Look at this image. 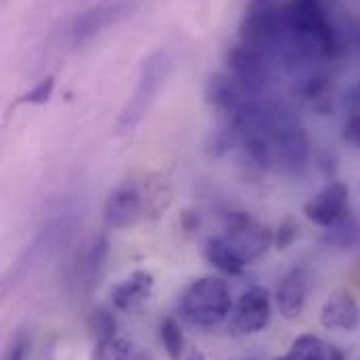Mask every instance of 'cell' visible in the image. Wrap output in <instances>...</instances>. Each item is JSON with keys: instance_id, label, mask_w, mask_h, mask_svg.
Segmentation results:
<instances>
[{"instance_id": "1", "label": "cell", "mask_w": 360, "mask_h": 360, "mask_svg": "<svg viewBox=\"0 0 360 360\" xmlns=\"http://www.w3.org/2000/svg\"><path fill=\"white\" fill-rule=\"evenodd\" d=\"M172 193L166 179L145 176L143 180H124L105 201V222L111 229H128L145 218L160 216L170 205Z\"/></svg>"}, {"instance_id": "2", "label": "cell", "mask_w": 360, "mask_h": 360, "mask_svg": "<svg viewBox=\"0 0 360 360\" xmlns=\"http://www.w3.org/2000/svg\"><path fill=\"white\" fill-rule=\"evenodd\" d=\"M72 231H74V222L70 216L51 218L38 229L34 239L17 256V260L0 274V306L27 276H32L57 254V250L70 239Z\"/></svg>"}, {"instance_id": "3", "label": "cell", "mask_w": 360, "mask_h": 360, "mask_svg": "<svg viewBox=\"0 0 360 360\" xmlns=\"http://www.w3.org/2000/svg\"><path fill=\"white\" fill-rule=\"evenodd\" d=\"M233 297L224 278L201 276L195 278L180 295V316L199 329H214L231 316Z\"/></svg>"}, {"instance_id": "4", "label": "cell", "mask_w": 360, "mask_h": 360, "mask_svg": "<svg viewBox=\"0 0 360 360\" xmlns=\"http://www.w3.org/2000/svg\"><path fill=\"white\" fill-rule=\"evenodd\" d=\"M172 72V55L166 49H160L155 53H151L139 74V82L136 89L132 92V96L128 98L126 107L122 109L120 117H117V132H130L134 130L143 117L149 113V109L153 107L160 90L164 89L168 76Z\"/></svg>"}, {"instance_id": "5", "label": "cell", "mask_w": 360, "mask_h": 360, "mask_svg": "<svg viewBox=\"0 0 360 360\" xmlns=\"http://www.w3.org/2000/svg\"><path fill=\"white\" fill-rule=\"evenodd\" d=\"M283 2L250 0L239 25V42L274 55L283 38Z\"/></svg>"}, {"instance_id": "6", "label": "cell", "mask_w": 360, "mask_h": 360, "mask_svg": "<svg viewBox=\"0 0 360 360\" xmlns=\"http://www.w3.org/2000/svg\"><path fill=\"white\" fill-rule=\"evenodd\" d=\"M136 8V0H98L78 13L70 25V40L74 46L86 44L109 27L128 19Z\"/></svg>"}, {"instance_id": "7", "label": "cell", "mask_w": 360, "mask_h": 360, "mask_svg": "<svg viewBox=\"0 0 360 360\" xmlns=\"http://www.w3.org/2000/svg\"><path fill=\"white\" fill-rule=\"evenodd\" d=\"M235 254L245 262V266L269 252L272 243V231L266 224L254 220L248 212H229L224 218V235Z\"/></svg>"}, {"instance_id": "8", "label": "cell", "mask_w": 360, "mask_h": 360, "mask_svg": "<svg viewBox=\"0 0 360 360\" xmlns=\"http://www.w3.org/2000/svg\"><path fill=\"white\" fill-rule=\"evenodd\" d=\"M272 314V300L269 289L250 287L231 310L229 329L235 335H256L266 329Z\"/></svg>"}, {"instance_id": "9", "label": "cell", "mask_w": 360, "mask_h": 360, "mask_svg": "<svg viewBox=\"0 0 360 360\" xmlns=\"http://www.w3.org/2000/svg\"><path fill=\"white\" fill-rule=\"evenodd\" d=\"M350 188L342 180L329 182L321 193H316L310 201L304 203V216L323 229H331L346 214H350Z\"/></svg>"}, {"instance_id": "10", "label": "cell", "mask_w": 360, "mask_h": 360, "mask_svg": "<svg viewBox=\"0 0 360 360\" xmlns=\"http://www.w3.org/2000/svg\"><path fill=\"white\" fill-rule=\"evenodd\" d=\"M321 325L329 331H356L360 327L359 302L348 289H335L321 308Z\"/></svg>"}, {"instance_id": "11", "label": "cell", "mask_w": 360, "mask_h": 360, "mask_svg": "<svg viewBox=\"0 0 360 360\" xmlns=\"http://www.w3.org/2000/svg\"><path fill=\"white\" fill-rule=\"evenodd\" d=\"M308 291H310V276L306 269H293L289 270L274 293L276 300V308L281 312L283 319L293 321L304 312V306L308 302Z\"/></svg>"}, {"instance_id": "12", "label": "cell", "mask_w": 360, "mask_h": 360, "mask_svg": "<svg viewBox=\"0 0 360 360\" xmlns=\"http://www.w3.org/2000/svg\"><path fill=\"white\" fill-rule=\"evenodd\" d=\"M153 289H155V276L149 270H134L113 287L111 300L115 310L136 312L145 302H149Z\"/></svg>"}, {"instance_id": "13", "label": "cell", "mask_w": 360, "mask_h": 360, "mask_svg": "<svg viewBox=\"0 0 360 360\" xmlns=\"http://www.w3.org/2000/svg\"><path fill=\"white\" fill-rule=\"evenodd\" d=\"M107 254H109V241L105 237H98V239H92L86 245V250L78 256L74 264V283L80 289H89L96 283Z\"/></svg>"}, {"instance_id": "14", "label": "cell", "mask_w": 360, "mask_h": 360, "mask_svg": "<svg viewBox=\"0 0 360 360\" xmlns=\"http://www.w3.org/2000/svg\"><path fill=\"white\" fill-rule=\"evenodd\" d=\"M203 256L214 269H218L224 274L239 276L245 270V262L235 254V250L229 245V241L222 235H216V237L207 239V243L203 248Z\"/></svg>"}, {"instance_id": "15", "label": "cell", "mask_w": 360, "mask_h": 360, "mask_svg": "<svg viewBox=\"0 0 360 360\" xmlns=\"http://www.w3.org/2000/svg\"><path fill=\"white\" fill-rule=\"evenodd\" d=\"M329 359V344H325L319 335L314 333H302L297 335L289 350L283 356H276L274 360H327Z\"/></svg>"}, {"instance_id": "16", "label": "cell", "mask_w": 360, "mask_h": 360, "mask_svg": "<svg viewBox=\"0 0 360 360\" xmlns=\"http://www.w3.org/2000/svg\"><path fill=\"white\" fill-rule=\"evenodd\" d=\"M160 340L164 344V350L170 360H182L186 352V342H184V333L182 327L174 316H166L160 323Z\"/></svg>"}, {"instance_id": "17", "label": "cell", "mask_w": 360, "mask_h": 360, "mask_svg": "<svg viewBox=\"0 0 360 360\" xmlns=\"http://www.w3.org/2000/svg\"><path fill=\"white\" fill-rule=\"evenodd\" d=\"M359 226L356 222L350 218V214H346L340 222H335L331 229H329V237L327 241L329 243H335L340 248H350L359 241Z\"/></svg>"}, {"instance_id": "18", "label": "cell", "mask_w": 360, "mask_h": 360, "mask_svg": "<svg viewBox=\"0 0 360 360\" xmlns=\"http://www.w3.org/2000/svg\"><path fill=\"white\" fill-rule=\"evenodd\" d=\"M115 329H117V323H115L113 312L101 308L92 314V331H94L96 344H109L111 340H115L117 338Z\"/></svg>"}, {"instance_id": "19", "label": "cell", "mask_w": 360, "mask_h": 360, "mask_svg": "<svg viewBox=\"0 0 360 360\" xmlns=\"http://www.w3.org/2000/svg\"><path fill=\"white\" fill-rule=\"evenodd\" d=\"M53 90H55V78H53V76H46V78L40 80L34 89L23 92V94L15 101V105H44V103L51 101Z\"/></svg>"}, {"instance_id": "20", "label": "cell", "mask_w": 360, "mask_h": 360, "mask_svg": "<svg viewBox=\"0 0 360 360\" xmlns=\"http://www.w3.org/2000/svg\"><path fill=\"white\" fill-rule=\"evenodd\" d=\"M297 233H300V226H297V222L291 218V216H287L281 224H278V229L274 231V235H272V243H274V248L278 250V252H285V250H289L293 243H295V239H297Z\"/></svg>"}, {"instance_id": "21", "label": "cell", "mask_w": 360, "mask_h": 360, "mask_svg": "<svg viewBox=\"0 0 360 360\" xmlns=\"http://www.w3.org/2000/svg\"><path fill=\"white\" fill-rule=\"evenodd\" d=\"M27 352H30V338L25 331H19L11 344H8V350L4 354V360H27Z\"/></svg>"}, {"instance_id": "22", "label": "cell", "mask_w": 360, "mask_h": 360, "mask_svg": "<svg viewBox=\"0 0 360 360\" xmlns=\"http://www.w3.org/2000/svg\"><path fill=\"white\" fill-rule=\"evenodd\" d=\"M342 136L346 143L360 149V111L359 113H346V120L342 126Z\"/></svg>"}, {"instance_id": "23", "label": "cell", "mask_w": 360, "mask_h": 360, "mask_svg": "<svg viewBox=\"0 0 360 360\" xmlns=\"http://www.w3.org/2000/svg\"><path fill=\"white\" fill-rule=\"evenodd\" d=\"M344 107H346V113H359L360 111V80L346 90Z\"/></svg>"}, {"instance_id": "24", "label": "cell", "mask_w": 360, "mask_h": 360, "mask_svg": "<svg viewBox=\"0 0 360 360\" xmlns=\"http://www.w3.org/2000/svg\"><path fill=\"white\" fill-rule=\"evenodd\" d=\"M180 224H182V229H184L186 233H195V231L199 229V216H197L195 212L186 210V212L180 214Z\"/></svg>"}, {"instance_id": "25", "label": "cell", "mask_w": 360, "mask_h": 360, "mask_svg": "<svg viewBox=\"0 0 360 360\" xmlns=\"http://www.w3.org/2000/svg\"><path fill=\"white\" fill-rule=\"evenodd\" d=\"M182 360H207V359H205V354H203L199 348H191V350H186V352H184Z\"/></svg>"}, {"instance_id": "26", "label": "cell", "mask_w": 360, "mask_h": 360, "mask_svg": "<svg viewBox=\"0 0 360 360\" xmlns=\"http://www.w3.org/2000/svg\"><path fill=\"white\" fill-rule=\"evenodd\" d=\"M327 360H348L346 354L338 348V346H329V359Z\"/></svg>"}, {"instance_id": "27", "label": "cell", "mask_w": 360, "mask_h": 360, "mask_svg": "<svg viewBox=\"0 0 360 360\" xmlns=\"http://www.w3.org/2000/svg\"><path fill=\"white\" fill-rule=\"evenodd\" d=\"M354 42H356V49L360 51V21L354 25Z\"/></svg>"}, {"instance_id": "28", "label": "cell", "mask_w": 360, "mask_h": 360, "mask_svg": "<svg viewBox=\"0 0 360 360\" xmlns=\"http://www.w3.org/2000/svg\"><path fill=\"white\" fill-rule=\"evenodd\" d=\"M325 2H327V6H329V8H331V6H335V4H338V2H340V0H325Z\"/></svg>"}, {"instance_id": "29", "label": "cell", "mask_w": 360, "mask_h": 360, "mask_svg": "<svg viewBox=\"0 0 360 360\" xmlns=\"http://www.w3.org/2000/svg\"><path fill=\"white\" fill-rule=\"evenodd\" d=\"M250 360H254V359H250Z\"/></svg>"}]
</instances>
